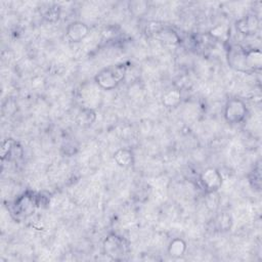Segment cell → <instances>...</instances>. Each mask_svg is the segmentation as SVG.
I'll return each mask as SVG.
<instances>
[{"label": "cell", "mask_w": 262, "mask_h": 262, "mask_svg": "<svg viewBox=\"0 0 262 262\" xmlns=\"http://www.w3.org/2000/svg\"><path fill=\"white\" fill-rule=\"evenodd\" d=\"M228 63L238 72L251 73L262 67V53L259 49H247L239 45H233L227 53Z\"/></svg>", "instance_id": "1"}, {"label": "cell", "mask_w": 262, "mask_h": 262, "mask_svg": "<svg viewBox=\"0 0 262 262\" xmlns=\"http://www.w3.org/2000/svg\"><path fill=\"white\" fill-rule=\"evenodd\" d=\"M127 66L125 63H117L99 71L94 77L95 83L104 90L115 89L125 78Z\"/></svg>", "instance_id": "2"}, {"label": "cell", "mask_w": 262, "mask_h": 262, "mask_svg": "<svg viewBox=\"0 0 262 262\" xmlns=\"http://www.w3.org/2000/svg\"><path fill=\"white\" fill-rule=\"evenodd\" d=\"M103 253L113 260H123L129 253V243L122 236L111 233L103 241Z\"/></svg>", "instance_id": "3"}, {"label": "cell", "mask_w": 262, "mask_h": 262, "mask_svg": "<svg viewBox=\"0 0 262 262\" xmlns=\"http://www.w3.org/2000/svg\"><path fill=\"white\" fill-rule=\"evenodd\" d=\"M39 198L34 193L26 192L18 196L10 207V213L15 219H25L31 216L37 205L39 204Z\"/></svg>", "instance_id": "4"}, {"label": "cell", "mask_w": 262, "mask_h": 262, "mask_svg": "<svg viewBox=\"0 0 262 262\" xmlns=\"http://www.w3.org/2000/svg\"><path fill=\"white\" fill-rule=\"evenodd\" d=\"M248 110L245 102L238 98L229 99L224 107V119L230 124H237L245 120Z\"/></svg>", "instance_id": "5"}, {"label": "cell", "mask_w": 262, "mask_h": 262, "mask_svg": "<svg viewBox=\"0 0 262 262\" xmlns=\"http://www.w3.org/2000/svg\"><path fill=\"white\" fill-rule=\"evenodd\" d=\"M200 182L206 192L213 193L221 187L223 179L217 169L210 167L202 172L200 175Z\"/></svg>", "instance_id": "6"}, {"label": "cell", "mask_w": 262, "mask_h": 262, "mask_svg": "<svg viewBox=\"0 0 262 262\" xmlns=\"http://www.w3.org/2000/svg\"><path fill=\"white\" fill-rule=\"evenodd\" d=\"M259 24V18L255 14H248L236 20L235 28L241 34L250 36L254 35L258 31L260 26Z\"/></svg>", "instance_id": "7"}, {"label": "cell", "mask_w": 262, "mask_h": 262, "mask_svg": "<svg viewBox=\"0 0 262 262\" xmlns=\"http://www.w3.org/2000/svg\"><path fill=\"white\" fill-rule=\"evenodd\" d=\"M67 37L72 42H80L89 34V28L85 23L73 21L67 27Z\"/></svg>", "instance_id": "8"}, {"label": "cell", "mask_w": 262, "mask_h": 262, "mask_svg": "<svg viewBox=\"0 0 262 262\" xmlns=\"http://www.w3.org/2000/svg\"><path fill=\"white\" fill-rule=\"evenodd\" d=\"M21 156H23V149L16 141H14L13 139H6L3 141L2 148H1L2 160L7 159L8 161H11V160L16 161L17 159L21 158Z\"/></svg>", "instance_id": "9"}, {"label": "cell", "mask_w": 262, "mask_h": 262, "mask_svg": "<svg viewBox=\"0 0 262 262\" xmlns=\"http://www.w3.org/2000/svg\"><path fill=\"white\" fill-rule=\"evenodd\" d=\"M114 160L122 168H130L134 165V154L129 148H119L114 154Z\"/></svg>", "instance_id": "10"}, {"label": "cell", "mask_w": 262, "mask_h": 262, "mask_svg": "<svg viewBox=\"0 0 262 262\" xmlns=\"http://www.w3.org/2000/svg\"><path fill=\"white\" fill-rule=\"evenodd\" d=\"M181 101V93L178 89H170L162 96V102L166 107H176Z\"/></svg>", "instance_id": "11"}, {"label": "cell", "mask_w": 262, "mask_h": 262, "mask_svg": "<svg viewBox=\"0 0 262 262\" xmlns=\"http://www.w3.org/2000/svg\"><path fill=\"white\" fill-rule=\"evenodd\" d=\"M186 251V243L179 237L172 239L168 247V253L173 258H179L184 255Z\"/></svg>", "instance_id": "12"}, {"label": "cell", "mask_w": 262, "mask_h": 262, "mask_svg": "<svg viewBox=\"0 0 262 262\" xmlns=\"http://www.w3.org/2000/svg\"><path fill=\"white\" fill-rule=\"evenodd\" d=\"M95 120V113L91 108H82L77 116V123L80 126L87 127L90 126Z\"/></svg>", "instance_id": "13"}, {"label": "cell", "mask_w": 262, "mask_h": 262, "mask_svg": "<svg viewBox=\"0 0 262 262\" xmlns=\"http://www.w3.org/2000/svg\"><path fill=\"white\" fill-rule=\"evenodd\" d=\"M261 169H260V165L258 164L254 170L252 171L251 175H250V183L251 185L255 188V189H260V186H261Z\"/></svg>", "instance_id": "14"}, {"label": "cell", "mask_w": 262, "mask_h": 262, "mask_svg": "<svg viewBox=\"0 0 262 262\" xmlns=\"http://www.w3.org/2000/svg\"><path fill=\"white\" fill-rule=\"evenodd\" d=\"M129 8L134 14H142L148 8V3L145 1H132L129 3Z\"/></svg>", "instance_id": "15"}]
</instances>
